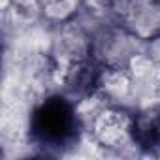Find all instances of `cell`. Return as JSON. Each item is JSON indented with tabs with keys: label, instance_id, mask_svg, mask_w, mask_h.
<instances>
[{
	"label": "cell",
	"instance_id": "6da1fadb",
	"mask_svg": "<svg viewBox=\"0 0 160 160\" xmlns=\"http://www.w3.org/2000/svg\"><path fill=\"white\" fill-rule=\"evenodd\" d=\"M34 128L42 141L62 143L66 138L72 136V130H73V117L70 108L60 100L47 102L36 113Z\"/></svg>",
	"mask_w": 160,
	"mask_h": 160
}]
</instances>
